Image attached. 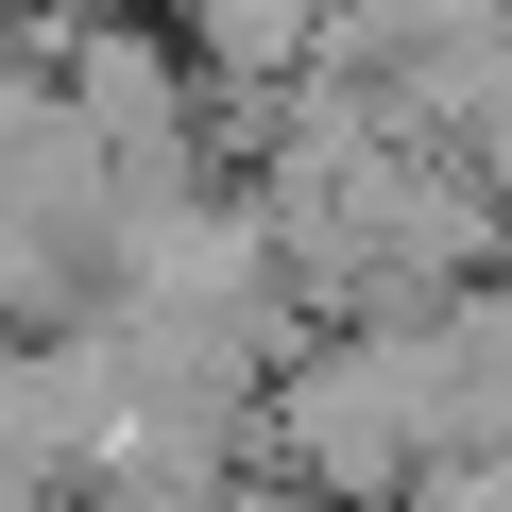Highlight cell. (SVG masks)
<instances>
[{
  "label": "cell",
  "instance_id": "cell-1",
  "mask_svg": "<svg viewBox=\"0 0 512 512\" xmlns=\"http://www.w3.org/2000/svg\"><path fill=\"white\" fill-rule=\"evenodd\" d=\"M154 18H171L222 86H291V69H325V18H342V0H154Z\"/></svg>",
  "mask_w": 512,
  "mask_h": 512
}]
</instances>
